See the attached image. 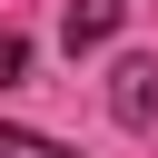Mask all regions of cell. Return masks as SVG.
<instances>
[{
    "instance_id": "6da1fadb",
    "label": "cell",
    "mask_w": 158,
    "mask_h": 158,
    "mask_svg": "<svg viewBox=\"0 0 158 158\" xmlns=\"http://www.w3.org/2000/svg\"><path fill=\"white\" fill-rule=\"evenodd\" d=\"M109 109H118L128 128H158V59H118V79H109Z\"/></svg>"
},
{
    "instance_id": "7a4b0ae2",
    "label": "cell",
    "mask_w": 158,
    "mask_h": 158,
    "mask_svg": "<svg viewBox=\"0 0 158 158\" xmlns=\"http://www.w3.org/2000/svg\"><path fill=\"white\" fill-rule=\"evenodd\" d=\"M59 30H69V49H89V40H109V30H118V0H69V10H59Z\"/></svg>"
},
{
    "instance_id": "3957f363",
    "label": "cell",
    "mask_w": 158,
    "mask_h": 158,
    "mask_svg": "<svg viewBox=\"0 0 158 158\" xmlns=\"http://www.w3.org/2000/svg\"><path fill=\"white\" fill-rule=\"evenodd\" d=\"M0 158H69V148L40 138V128H0Z\"/></svg>"
},
{
    "instance_id": "277c9868",
    "label": "cell",
    "mask_w": 158,
    "mask_h": 158,
    "mask_svg": "<svg viewBox=\"0 0 158 158\" xmlns=\"http://www.w3.org/2000/svg\"><path fill=\"white\" fill-rule=\"evenodd\" d=\"M20 69H30V40H20V30H0V79H20Z\"/></svg>"
}]
</instances>
